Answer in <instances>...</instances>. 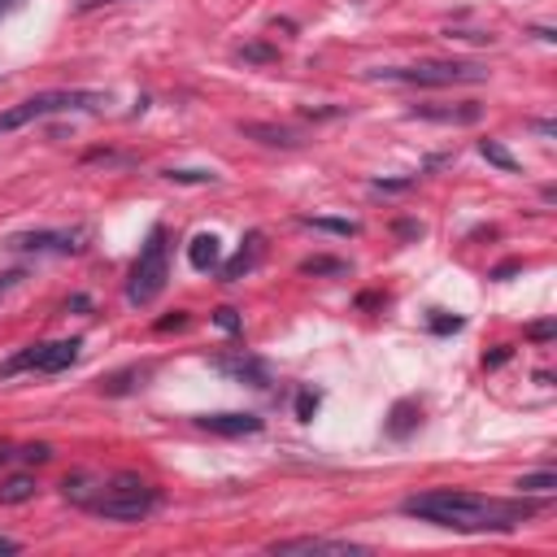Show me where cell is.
Returning <instances> with one entry per match:
<instances>
[{"instance_id":"cell-18","label":"cell","mask_w":557,"mask_h":557,"mask_svg":"<svg viewBox=\"0 0 557 557\" xmlns=\"http://www.w3.org/2000/svg\"><path fill=\"white\" fill-rule=\"evenodd\" d=\"M518 487H522V492H553V487H557V474H522Z\"/></svg>"},{"instance_id":"cell-12","label":"cell","mask_w":557,"mask_h":557,"mask_svg":"<svg viewBox=\"0 0 557 557\" xmlns=\"http://www.w3.org/2000/svg\"><path fill=\"white\" fill-rule=\"evenodd\" d=\"M200 426L213 435H252V431H261V418L257 413H205Z\"/></svg>"},{"instance_id":"cell-16","label":"cell","mask_w":557,"mask_h":557,"mask_svg":"<svg viewBox=\"0 0 557 557\" xmlns=\"http://www.w3.org/2000/svg\"><path fill=\"white\" fill-rule=\"evenodd\" d=\"M479 148H483V157H487V161H496L500 170H518V165H513V157H509V152H505V148H500L496 139H483Z\"/></svg>"},{"instance_id":"cell-1","label":"cell","mask_w":557,"mask_h":557,"mask_svg":"<svg viewBox=\"0 0 557 557\" xmlns=\"http://www.w3.org/2000/svg\"><path fill=\"white\" fill-rule=\"evenodd\" d=\"M400 509L418 522H435V527H453V531H509V527H518L522 518L535 513L531 500H492V496L461 492V487L418 492Z\"/></svg>"},{"instance_id":"cell-7","label":"cell","mask_w":557,"mask_h":557,"mask_svg":"<svg viewBox=\"0 0 557 557\" xmlns=\"http://www.w3.org/2000/svg\"><path fill=\"white\" fill-rule=\"evenodd\" d=\"M78 239H83V231H22V235L9 239V248L13 252H35V257H48V252L65 257V252H78Z\"/></svg>"},{"instance_id":"cell-13","label":"cell","mask_w":557,"mask_h":557,"mask_svg":"<svg viewBox=\"0 0 557 557\" xmlns=\"http://www.w3.org/2000/svg\"><path fill=\"white\" fill-rule=\"evenodd\" d=\"M239 135L257 139V144H270V148H296L300 135L287 131V126H274V122H239Z\"/></svg>"},{"instance_id":"cell-24","label":"cell","mask_w":557,"mask_h":557,"mask_svg":"<svg viewBox=\"0 0 557 557\" xmlns=\"http://www.w3.org/2000/svg\"><path fill=\"white\" fill-rule=\"evenodd\" d=\"M431 326H435V331H457V326H461V318H435Z\"/></svg>"},{"instance_id":"cell-4","label":"cell","mask_w":557,"mask_h":557,"mask_svg":"<svg viewBox=\"0 0 557 557\" xmlns=\"http://www.w3.org/2000/svg\"><path fill=\"white\" fill-rule=\"evenodd\" d=\"M165 278H170V235H165V226H152L148 244L139 248V257H135V265H131L126 300H131V305L157 300L161 287H165Z\"/></svg>"},{"instance_id":"cell-3","label":"cell","mask_w":557,"mask_h":557,"mask_svg":"<svg viewBox=\"0 0 557 557\" xmlns=\"http://www.w3.org/2000/svg\"><path fill=\"white\" fill-rule=\"evenodd\" d=\"M370 78L405 83V87H457V83H483L487 70L479 61H418V65H383V70H370Z\"/></svg>"},{"instance_id":"cell-22","label":"cell","mask_w":557,"mask_h":557,"mask_svg":"<svg viewBox=\"0 0 557 557\" xmlns=\"http://www.w3.org/2000/svg\"><path fill=\"white\" fill-rule=\"evenodd\" d=\"M392 431H396V435L409 431V405H396V422H392Z\"/></svg>"},{"instance_id":"cell-8","label":"cell","mask_w":557,"mask_h":557,"mask_svg":"<svg viewBox=\"0 0 557 557\" xmlns=\"http://www.w3.org/2000/svg\"><path fill=\"white\" fill-rule=\"evenodd\" d=\"M409 117H422V122H453V126H470L483 117V104L474 100H461V104H413Z\"/></svg>"},{"instance_id":"cell-26","label":"cell","mask_w":557,"mask_h":557,"mask_svg":"<svg viewBox=\"0 0 557 557\" xmlns=\"http://www.w3.org/2000/svg\"><path fill=\"white\" fill-rule=\"evenodd\" d=\"M531 335H535V339H548V335H553V322H540V326H531Z\"/></svg>"},{"instance_id":"cell-21","label":"cell","mask_w":557,"mask_h":557,"mask_svg":"<svg viewBox=\"0 0 557 557\" xmlns=\"http://www.w3.org/2000/svg\"><path fill=\"white\" fill-rule=\"evenodd\" d=\"M318 226H326V231H339V235H357V222H331V218H318Z\"/></svg>"},{"instance_id":"cell-2","label":"cell","mask_w":557,"mask_h":557,"mask_svg":"<svg viewBox=\"0 0 557 557\" xmlns=\"http://www.w3.org/2000/svg\"><path fill=\"white\" fill-rule=\"evenodd\" d=\"M65 500L91 509L104 522H144L161 505V492L139 474H70Z\"/></svg>"},{"instance_id":"cell-15","label":"cell","mask_w":557,"mask_h":557,"mask_svg":"<svg viewBox=\"0 0 557 557\" xmlns=\"http://www.w3.org/2000/svg\"><path fill=\"white\" fill-rule=\"evenodd\" d=\"M218 366H222V370H231L235 379H252L257 387H265V366H261L257 357H222Z\"/></svg>"},{"instance_id":"cell-27","label":"cell","mask_w":557,"mask_h":557,"mask_svg":"<svg viewBox=\"0 0 557 557\" xmlns=\"http://www.w3.org/2000/svg\"><path fill=\"white\" fill-rule=\"evenodd\" d=\"M17 548H22L17 540H9V535H0V553H17Z\"/></svg>"},{"instance_id":"cell-20","label":"cell","mask_w":557,"mask_h":557,"mask_svg":"<svg viewBox=\"0 0 557 557\" xmlns=\"http://www.w3.org/2000/svg\"><path fill=\"white\" fill-rule=\"evenodd\" d=\"M305 274H322V270H344L339 261H326V257H313V261H300Z\"/></svg>"},{"instance_id":"cell-29","label":"cell","mask_w":557,"mask_h":557,"mask_svg":"<svg viewBox=\"0 0 557 557\" xmlns=\"http://www.w3.org/2000/svg\"><path fill=\"white\" fill-rule=\"evenodd\" d=\"M0 9H9V0H0Z\"/></svg>"},{"instance_id":"cell-11","label":"cell","mask_w":557,"mask_h":557,"mask_svg":"<svg viewBox=\"0 0 557 557\" xmlns=\"http://www.w3.org/2000/svg\"><path fill=\"white\" fill-rule=\"evenodd\" d=\"M187 261H191V270H200V274L218 270V265H222V239H218L213 231L191 235V244H187Z\"/></svg>"},{"instance_id":"cell-28","label":"cell","mask_w":557,"mask_h":557,"mask_svg":"<svg viewBox=\"0 0 557 557\" xmlns=\"http://www.w3.org/2000/svg\"><path fill=\"white\" fill-rule=\"evenodd\" d=\"M91 4H109V0H78V9H91Z\"/></svg>"},{"instance_id":"cell-25","label":"cell","mask_w":557,"mask_h":557,"mask_svg":"<svg viewBox=\"0 0 557 557\" xmlns=\"http://www.w3.org/2000/svg\"><path fill=\"white\" fill-rule=\"evenodd\" d=\"M313 405H318V396H309V392H305V396H300V405H296V409H300V418H309V413H313Z\"/></svg>"},{"instance_id":"cell-17","label":"cell","mask_w":557,"mask_h":557,"mask_svg":"<svg viewBox=\"0 0 557 557\" xmlns=\"http://www.w3.org/2000/svg\"><path fill=\"white\" fill-rule=\"evenodd\" d=\"M165 178H174V183H218L213 170H165Z\"/></svg>"},{"instance_id":"cell-14","label":"cell","mask_w":557,"mask_h":557,"mask_svg":"<svg viewBox=\"0 0 557 557\" xmlns=\"http://www.w3.org/2000/svg\"><path fill=\"white\" fill-rule=\"evenodd\" d=\"M35 492H39V483H35L30 474H13V479L0 483V505H22V500H30Z\"/></svg>"},{"instance_id":"cell-23","label":"cell","mask_w":557,"mask_h":557,"mask_svg":"<svg viewBox=\"0 0 557 557\" xmlns=\"http://www.w3.org/2000/svg\"><path fill=\"white\" fill-rule=\"evenodd\" d=\"M218 326H226V331H235V326H239V318H235V309H218Z\"/></svg>"},{"instance_id":"cell-19","label":"cell","mask_w":557,"mask_h":557,"mask_svg":"<svg viewBox=\"0 0 557 557\" xmlns=\"http://www.w3.org/2000/svg\"><path fill=\"white\" fill-rule=\"evenodd\" d=\"M22 278H26V270H4V274H0V300H4L13 287H22Z\"/></svg>"},{"instance_id":"cell-10","label":"cell","mask_w":557,"mask_h":557,"mask_svg":"<svg viewBox=\"0 0 557 557\" xmlns=\"http://www.w3.org/2000/svg\"><path fill=\"white\" fill-rule=\"evenodd\" d=\"M261 257H265V235H261V231H248V235H244V248L222 265V278H226V283H239L244 274L257 270Z\"/></svg>"},{"instance_id":"cell-9","label":"cell","mask_w":557,"mask_h":557,"mask_svg":"<svg viewBox=\"0 0 557 557\" xmlns=\"http://www.w3.org/2000/svg\"><path fill=\"white\" fill-rule=\"evenodd\" d=\"M270 553H335V557H352V553H366L361 544H348V540H322V535H296V540H274Z\"/></svg>"},{"instance_id":"cell-5","label":"cell","mask_w":557,"mask_h":557,"mask_svg":"<svg viewBox=\"0 0 557 557\" xmlns=\"http://www.w3.org/2000/svg\"><path fill=\"white\" fill-rule=\"evenodd\" d=\"M100 104H104L100 91H39V96H30V100H22V104H13V109L0 113V135H4V131H17V126H26V122H39V117H48V113L100 109Z\"/></svg>"},{"instance_id":"cell-6","label":"cell","mask_w":557,"mask_h":557,"mask_svg":"<svg viewBox=\"0 0 557 557\" xmlns=\"http://www.w3.org/2000/svg\"><path fill=\"white\" fill-rule=\"evenodd\" d=\"M78 348H83V339H48V344H30V348L13 352V357L0 366V379H13V374H22V370L57 374V370H65V366L78 361Z\"/></svg>"}]
</instances>
